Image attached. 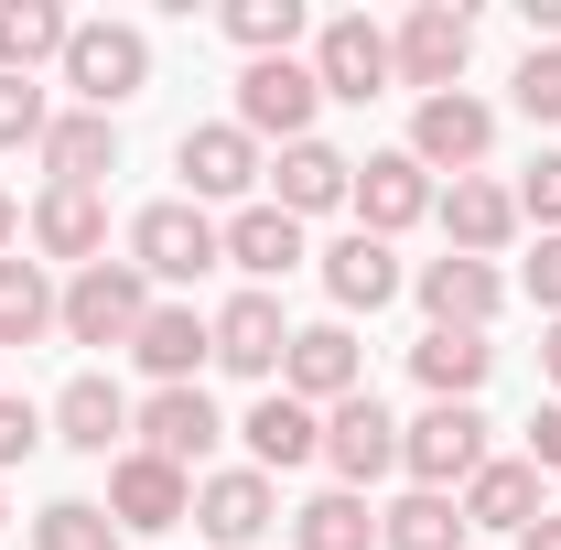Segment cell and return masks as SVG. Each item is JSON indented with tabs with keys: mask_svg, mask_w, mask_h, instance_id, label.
I'll list each match as a JSON object with an SVG mask.
<instances>
[{
	"mask_svg": "<svg viewBox=\"0 0 561 550\" xmlns=\"http://www.w3.org/2000/svg\"><path fill=\"white\" fill-rule=\"evenodd\" d=\"M432 216H443L454 260H496V249L518 238V195H507V184H486V173H454V184L432 195Z\"/></svg>",
	"mask_w": 561,
	"mask_h": 550,
	"instance_id": "16",
	"label": "cell"
},
{
	"mask_svg": "<svg viewBox=\"0 0 561 550\" xmlns=\"http://www.w3.org/2000/svg\"><path fill=\"white\" fill-rule=\"evenodd\" d=\"M346 195H356V162L335 140H291V151H280V173H271L280 216H324V206H346Z\"/></svg>",
	"mask_w": 561,
	"mask_h": 550,
	"instance_id": "23",
	"label": "cell"
},
{
	"mask_svg": "<svg viewBox=\"0 0 561 550\" xmlns=\"http://www.w3.org/2000/svg\"><path fill=\"white\" fill-rule=\"evenodd\" d=\"M130 356L151 367V389H195V367L216 356V324L195 313V302H151L140 335H130Z\"/></svg>",
	"mask_w": 561,
	"mask_h": 550,
	"instance_id": "17",
	"label": "cell"
},
{
	"mask_svg": "<svg viewBox=\"0 0 561 550\" xmlns=\"http://www.w3.org/2000/svg\"><path fill=\"white\" fill-rule=\"evenodd\" d=\"M529 465L561 475V400H540V421H529Z\"/></svg>",
	"mask_w": 561,
	"mask_h": 550,
	"instance_id": "40",
	"label": "cell"
},
{
	"mask_svg": "<svg viewBox=\"0 0 561 550\" xmlns=\"http://www.w3.org/2000/svg\"><path fill=\"white\" fill-rule=\"evenodd\" d=\"M216 249H227V271H249V291H271L280 271H302V216L280 206H238L216 227Z\"/></svg>",
	"mask_w": 561,
	"mask_h": 550,
	"instance_id": "20",
	"label": "cell"
},
{
	"mask_svg": "<svg viewBox=\"0 0 561 550\" xmlns=\"http://www.w3.org/2000/svg\"><path fill=\"white\" fill-rule=\"evenodd\" d=\"M540 518H551V507H540V465H529V454H486L476 485H465V529H507V540H518V529H540Z\"/></svg>",
	"mask_w": 561,
	"mask_h": 550,
	"instance_id": "19",
	"label": "cell"
},
{
	"mask_svg": "<svg viewBox=\"0 0 561 550\" xmlns=\"http://www.w3.org/2000/svg\"><path fill=\"white\" fill-rule=\"evenodd\" d=\"M44 130H55L44 87L33 76H0V151H44Z\"/></svg>",
	"mask_w": 561,
	"mask_h": 550,
	"instance_id": "35",
	"label": "cell"
},
{
	"mask_svg": "<svg viewBox=\"0 0 561 550\" xmlns=\"http://www.w3.org/2000/svg\"><path fill=\"white\" fill-rule=\"evenodd\" d=\"M66 87H76V108H119V98H140L151 87V44H140V22H76V44H66Z\"/></svg>",
	"mask_w": 561,
	"mask_h": 550,
	"instance_id": "2",
	"label": "cell"
},
{
	"mask_svg": "<svg viewBox=\"0 0 561 550\" xmlns=\"http://www.w3.org/2000/svg\"><path fill=\"white\" fill-rule=\"evenodd\" d=\"M389 33L367 22V11H335L324 33H313V87L324 98H346V108H367V98H389Z\"/></svg>",
	"mask_w": 561,
	"mask_h": 550,
	"instance_id": "5",
	"label": "cell"
},
{
	"mask_svg": "<svg viewBox=\"0 0 561 550\" xmlns=\"http://www.w3.org/2000/svg\"><path fill=\"white\" fill-rule=\"evenodd\" d=\"M108 518L151 540V529L195 518V475H184V465H162V454H119V465H108Z\"/></svg>",
	"mask_w": 561,
	"mask_h": 550,
	"instance_id": "12",
	"label": "cell"
},
{
	"mask_svg": "<svg viewBox=\"0 0 561 550\" xmlns=\"http://www.w3.org/2000/svg\"><path fill=\"white\" fill-rule=\"evenodd\" d=\"M291 550H378V507L335 485V496H313V507L291 518Z\"/></svg>",
	"mask_w": 561,
	"mask_h": 550,
	"instance_id": "32",
	"label": "cell"
},
{
	"mask_svg": "<svg viewBox=\"0 0 561 550\" xmlns=\"http://www.w3.org/2000/svg\"><path fill=\"white\" fill-rule=\"evenodd\" d=\"M529 302L561 324V238H540V260H529Z\"/></svg>",
	"mask_w": 561,
	"mask_h": 550,
	"instance_id": "39",
	"label": "cell"
},
{
	"mask_svg": "<svg viewBox=\"0 0 561 550\" xmlns=\"http://www.w3.org/2000/svg\"><path fill=\"white\" fill-rule=\"evenodd\" d=\"M140 313H151V280H140L130 260H98V271L66 280V335L76 345H130Z\"/></svg>",
	"mask_w": 561,
	"mask_h": 550,
	"instance_id": "7",
	"label": "cell"
},
{
	"mask_svg": "<svg viewBox=\"0 0 561 550\" xmlns=\"http://www.w3.org/2000/svg\"><path fill=\"white\" fill-rule=\"evenodd\" d=\"M271 518H280V496H271V475H260V465H227V475L195 485V529H206L216 550H249Z\"/></svg>",
	"mask_w": 561,
	"mask_h": 550,
	"instance_id": "18",
	"label": "cell"
},
{
	"mask_svg": "<svg viewBox=\"0 0 561 550\" xmlns=\"http://www.w3.org/2000/svg\"><path fill=\"white\" fill-rule=\"evenodd\" d=\"M324 465L346 475V496H356V485H378L389 465H400V421L378 411V389H356V400H335V411H324Z\"/></svg>",
	"mask_w": 561,
	"mask_h": 550,
	"instance_id": "13",
	"label": "cell"
},
{
	"mask_svg": "<svg viewBox=\"0 0 561 550\" xmlns=\"http://www.w3.org/2000/svg\"><path fill=\"white\" fill-rule=\"evenodd\" d=\"M44 173H55V184H98V173H119V119L66 108V119L44 130Z\"/></svg>",
	"mask_w": 561,
	"mask_h": 550,
	"instance_id": "27",
	"label": "cell"
},
{
	"mask_svg": "<svg viewBox=\"0 0 561 550\" xmlns=\"http://www.w3.org/2000/svg\"><path fill=\"white\" fill-rule=\"evenodd\" d=\"M66 324V291L44 280V260H0V345H44Z\"/></svg>",
	"mask_w": 561,
	"mask_h": 550,
	"instance_id": "29",
	"label": "cell"
},
{
	"mask_svg": "<svg viewBox=\"0 0 561 550\" xmlns=\"http://www.w3.org/2000/svg\"><path fill=\"white\" fill-rule=\"evenodd\" d=\"M227 44L249 55V66H271L302 44V0H227Z\"/></svg>",
	"mask_w": 561,
	"mask_h": 550,
	"instance_id": "33",
	"label": "cell"
},
{
	"mask_svg": "<svg viewBox=\"0 0 561 550\" xmlns=\"http://www.w3.org/2000/svg\"><path fill=\"white\" fill-rule=\"evenodd\" d=\"M378 550H465V496H400L389 518H378Z\"/></svg>",
	"mask_w": 561,
	"mask_h": 550,
	"instance_id": "31",
	"label": "cell"
},
{
	"mask_svg": "<svg viewBox=\"0 0 561 550\" xmlns=\"http://www.w3.org/2000/svg\"><path fill=\"white\" fill-rule=\"evenodd\" d=\"M400 465H411L421 496L476 485V465H486V421H476V400H432L421 421H400Z\"/></svg>",
	"mask_w": 561,
	"mask_h": 550,
	"instance_id": "1",
	"label": "cell"
},
{
	"mask_svg": "<svg viewBox=\"0 0 561 550\" xmlns=\"http://www.w3.org/2000/svg\"><path fill=\"white\" fill-rule=\"evenodd\" d=\"M324 291H335V313H378V302H400V249L389 238H335L324 249Z\"/></svg>",
	"mask_w": 561,
	"mask_h": 550,
	"instance_id": "24",
	"label": "cell"
},
{
	"mask_svg": "<svg viewBox=\"0 0 561 550\" xmlns=\"http://www.w3.org/2000/svg\"><path fill=\"white\" fill-rule=\"evenodd\" d=\"M280 356H291L280 291H238V302L216 313V367H238V378H280Z\"/></svg>",
	"mask_w": 561,
	"mask_h": 550,
	"instance_id": "21",
	"label": "cell"
},
{
	"mask_svg": "<svg viewBox=\"0 0 561 550\" xmlns=\"http://www.w3.org/2000/svg\"><path fill=\"white\" fill-rule=\"evenodd\" d=\"M518 550H561V518H540V529H518Z\"/></svg>",
	"mask_w": 561,
	"mask_h": 550,
	"instance_id": "41",
	"label": "cell"
},
{
	"mask_svg": "<svg viewBox=\"0 0 561 550\" xmlns=\"http://www.w3.org/2000/svg\"><path fill=\"white\" fill-rule=\"evenodd\" d=\"M486 367H496L486 335H443V324H432V335L411 345V378L432 389V400H476V389H486Z\"/></svg>",
	"mask_w": 561,
	"mask_h": 550,
	"instance_id": "30",
	"label": "cell"
},
{
	"mask_svg": "<svg viewBox=\"0 0 561 550\" xmlns=\"http://www.w3.org/2000/svg\"><path fill=\"white\" fill-rule=\"evenodd\" d=\"M280 389L302 400V411H335V400H356L367 389V356H356L346 324H302L291 335V356H280Z\"/></svg>",
	"mask_w": 561,
	"mask_h": 550,
	"instance_id": "10",
	"label": "cell"
},
{
	"mask_svg": "<svg viewBox=\"0 0 561 550\" xmlns=\"http://www.w3.org/2000/svg\"><path fill=\"white\" fill-rule=\"evenodd\" d=\"M130 432H140V454H162V465H184V475L227 443V421H216L206 389H151V400L130 411Z\"/></svg>",
	"mask_w": 561,
	"mask_h": 550,
	"instance_id": "11",
	"label": "cell"
},
{
	"mask_svg": "<svg viewBox=\"0 0 561 550\" xmlns=\"http://www.w3.org/2000/svg\"><path fill=\"white\" fill-rule=\"evenodd\" d=\"M76 22L55 0H0V76H33V66H66Z\"/></svg>",
	"mask_w": 561,
	"mask_h": 550,
	"instance_id": "28",
	"label": "cell"
},
{
	"mask_svg": "<svg viewBox=\"0 0 561 550\" xmlns=\"http://www.w3.org/2000/svg\"><path fill=\"white\" fill-rule=\"evenodd\" d=\"M507 98H518V119L551 130V119H561V44H529V66L507 76Z\"/></svg>",
	"mask_w": 561,
	"mask_h": 550,
	"instance_id": "36",
	"label": "cell"
},
{
	"mask_svg": "<svg viewBox=\"0 0 561 550\" xmlns=\"http://www.w3.org/2000/svg\"><path fill=\"white\" fill-rule=\"evenodd\" d=\"M238 432H249V465H260V475H291V465H313V454H324V411H302L291 389H271Z\"/></svg>",
	"mask_w": 561,
	"mask_h": 550,
	"instance_id": "25",
	"label": "cell"
},
{
	"mask_svg": "<svg viewBox=\"0 0 561 550\" xmlns=\"http://www.w3.org/2000/svg\"><path fill=\"white\" fill-rule=\"evenodd\" d=\"M313 108H324V87H313V66H291V55H271V66L238 76V130L249 140H313Z\"/></svg>",
	"mask_w": 561,
	"mask_h": 550,
	"instance_id": "6",
	"label": "cell"
},
{
	"mask_svg": "<svg viewBox=\"0 0 561 550\" xmlns=\"http://www.w3.org/2000/svg\"><path fill=\"white\" fill-rule=\"evenodd\" d=\"M173 173H184V206H238L260 184V140L238 130V119H206V130L173 140Z\"/></svg>",
	"mask_w": 561,
	"mask_h": 550,
	"instance_id": "8",
	"label": "cell"
},
{
	"mask_svg": "<svg viewBox=\"0 0 561 550\" xmlns=\"http://www.w3.org/2000/svg\"><path fill=\"white\" fill-rule=\"evenodd\" d=\"M346 206H356V227H367V238H400V227H421V216H432V173H421L411 151H367Z\"/></svg>",
	"mask_w": 561,
	"mask_h": 550,
	"instance_id": "15",
	"label": "cell"
},
{
	"mask_svg": "<svg viewBox=\"0 0 561 550\" xmlns=\"http://www.w3.org/2000/svg\"><path fill=\"white\" fill-rule=\"evenodd\" d=\"M486 151H496V108H486V98L454 87V98H421V108H411V162H421V173H476Z\"/></svg>",
	"mask_w": 561,
	"mask_h": 550,
	"instance_id": "9",
	"label": "cell"
},
{
	"mask_svg": "<svg viewBox=\"0 0 561 550\" xmlns=\"http://www.w3.org/2000/svg\"><path fill=\"white\" fill-rule=\"evenodd\" d=\"M496 302H507V280H496V260H421V313L443 324V335H486Z\"/></svg>",
	"mask_w": 561,
	"mask_h": 550,
	"instance_id": "14",
	"label": "cell"
},
{
	"mask_svg": "<svg viewBox=\"0 0 561 550\" xmlns=\"http://www.w3.org/2000/svg\"><path fill=\"white\" fill-rule=\"evenodd\" d=\"M518 216H540V238H561V151H540L518 173Z\"/></svg>",
	"mask_w": 561,
	"mask_h": 550,
	"instance_id": "37",
	"label": "cell"
},
{
	"mask_svg": "<svg viewBox=\"0 0 561 550\" xmlns=\"http://www.w3.org/2000/svg\"><path fill=\"white\" fill-rule=\"evenodd\" d=\"M465 55H476V11H454V0H421L411 22L389 33V66H400V87H421V98H454Z\"/></svg>",
	"mask_w": 561,
	"mask_h": 550,
	"instance_id": "4",
	"label": "cell"
},
{
	"mask_svg": "<svg viewBox=\"0 0 561 550\" xmlns=\"http://www.w3.org/2000/svg\"><path fill=\"white\" fill-rule=\"evenodd\" d=\"M11 238H22V206H11V195H0V260H11Z\"/></svg>",
	"mask_w": 561,
	"mask_h": 550,
	"instance_id": "43",
	"label": "cell"
},
{
	"mask_svg": "<svg viewBox=\"0 0 561 550\" xmlns=\"http://www.w3.org/2000/svg\"><path fill=\"white\" fill-rule=\"evenodd\" d=\"M540 378H551V389H561V324H551V335H540Z\"/></svg>",
	"mask_w": 561,
	"mask_h": 550,
	"instance_id": "42",
	"label": "cell"
},
{
	"mask_svg": "<svg viewBox=\"0 0 561 550\" xmlns=\"http://www.w3.org/2000/svg\"><path fill=\"white\" fill-rule=\"evenodd\" d=\"M55 443H76V454H119V443H130V400H119L108 378H66V400H55Z\"/></svg>",
	"mask_w": 561,
	"mask_h": 550,
	"instance_id": "26",
	"label": "cell"
},
{
	"mask_svg": "<svg viewBox=\"0 0 561 550\" xmlns=\"http://www.w3.org/2000/svg\"><path fill=\"white\" fill-rule=\"evenodd\" d=\"M33 249L98 271V249H108V206H98V184H44V206H33Z\"/></svg>",
	"mask_w": 561,
	"mask_h": 550,
	"instance_id": "22",
	"label": "cell"
},
{
	"mask_svg": "<svg viewBox=\"0 0 561 550\" xmlns=\"http://www.w3.org/2000/svg\"><path fill=\"white\" fill-rule=\"evenodd\" d=\"M33 550H119V518L87 507V496H55V507L33 518Z\"/></svg>",
	"mask_w": 561,
	"mask_h": 550,
	"instance_id": "34",
	"label": "cell"
},
{
	"mask_svg": "<svg viewBox=\"0 0 561 550\" xmlns=\"http://www.w3.org/2000/svg\"><path fill=\"white\" fill-rule=\"evenodd\" d=\"M216 260H227V249H216V216L206 206L173 195V206H140L130 216V271L140 280H206Z\"/></svg>",
	"mask_w": 561,
	"mask_h": 550,
	"instance_id": "3",
	"label": "cell"
},
{
	"mask_svg": "<svg viewBox=\"0 0 561 550\" xmlns=\"http://www.w3.org/2000/svg\"><path fill=\"white\" fill-rule=\"evenodd\" d=\"M33 443H44V411H33V400H11V389H0V465H22V454H33Z\"/></svg>",
	"mask_w": 561,
	"mask_h": 550,
	"instance_id": "38",
	"label": "cell"
}]
</instances>
